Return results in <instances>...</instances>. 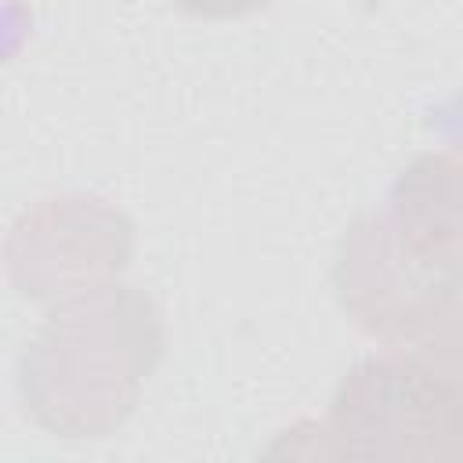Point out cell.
<instances>
[{
    "mask_svg": "<svg viewBox=\"0 0 463 463\" xmlns=\"http://www.w3.org/2000/svg\"><path fill=\"white\" fill-rule=\"evenodd\" d=\"M318 452L333 459H463V387L416 354H369L329 398Z\"/></svg>",
    "mask_w": 463,
    "mask_h": 463,
    "instance_id": "2",
    "label": "cell"
},
{
    "mask_svg": "<svg viewBox=\"0 0 463 463\" xmlns=\"http://www.w3.org/2000/svg\"><path fill=\"white\" fill-rule=\"evenodd\" d=\"M383 210L438 268L463 271V163L456 156H416L394 177Z\"/></svg>",
    "mask_w": 463,
    "mask_h": 463,
    "instance_id": "5",
    "label": "cell"
},
{
    "mask_svg": "<svg viewBox=\"0 0 463 463\" xmlns=\"http://www.w3.org/2000/svg\"><path fill=\"white\" fill-rule=\"evenodd\" d=\"M409 354L423 358L427 365H434L438 373H445L463 387V271H456L445 282L430 315L416 329Z\"/></svg>",
    "mask_w": 463,
    "mask_h": 463,
    "instance_id": "6",
    "label": "cell"
},
{
    "mask_svg": "<svg viewBox=\"0 0 463 463\" xmlns=\"http://www.w3.org/2000/svg\"><path fill=\"white\" fill-rule=\"evenodd\" d=\"M163 351L166 326L145 289L116 279L65 297L18 358L22 409L54 438H109L134 416Z\"/></svg>",
    "mask_w": 463,
    "mask_h": 463,
    "instance_id": "1",
    "label": "cell"
},
{
    "mask_svg": "<svg viewBox=\"0 0 463 463\" xmlns=\"http://www.w3.org/2000/svg\"><path fill=\"white\" fill-rule=\"evenodd\" d=\"M134 257V221L87 192L47 195L18 213L4 242L7 279L33 304L116 282Z\"/></svg>",
    "mask_w": 463,
    "mask_h": 463,
    "instance_id": "3",
    "label": "cell"
},
{
    "mask_svg": "<svg viewBox=\"0 0 463 463\" xmlns=\"http://www.w3.org/2000/svg\"><path fill=\"white\" fill-rule=\"evenodd\" d=\"M170 4L192 18H242L260 11L268 0H170Z\"/></svg>",
    "mask_w": 463,
    "mask_h": 463,
    "instance_id": "7",
    "label": "cell"
},
{
    "mask_svg": "<svg viewBox=\"0 0 463 463\" xmlns=\"http://www.w3.org/2000/svg\"><path fill=\"white\" fill-rule=\"evenodd\" d=\"M456 271L438 268L380 206L358 213L333 257L340 311L373 340L405 351Z\"/></svg>",
    "mask_w": 463,
    "mask_h": 463,
    "instance_id": "4",
    "label": "cell"
}]
</instances>
